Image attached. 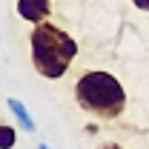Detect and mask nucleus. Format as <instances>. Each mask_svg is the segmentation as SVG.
<instances>
[{"label": "nucleus", "mask_w": 149, "mask_h": 149, "mask_svg": "<svg viewBox=\"0 0 149 149\" xmlns=\"http://www.w3.org/2000/svg\"><path fill=\"white\" fill-rule=\"evenodd\" d=\"M6 106H9V112H12V118L20 123V129H26V132H35V118H32V112L26 109V103L20 100V97H9L6 100Z\"/></svg>", "instance_id": "nucleus-4"}, {"label": "nucleus", "mask_w": 149, "mask_h": 149, "mask_svg": "<svg viewBox=\"0 0 149 149\" xmlns=\"http://www.w3.org/2000/svg\"><path fill=\"white\" fill-rule=\"evenodd\" d=\"M132 6H135L138 12H149V0H132Z\"/></svg>", "instance_id": "nucleus-6"}, {"label": "nucleus", "mask_w": 149, "mask_h": 149, "mask_svg": "<svg viewBox=\"0 0 149 149\" xmlns=\"http://www.w3.org/2000/svg\"><path fill=\"white\" fill-rule=\"evenodd\" d=\"M37 149H49V146H46V143H37Z\"/></svg>", "instance_id": "nucleus-9"}, {"label": "nucleus", "mask_w": 149, "mask_h": 149, "mask_svg": "<svg viewBox=\"0 0 149 149\" xmlns=\"http://www.w3.org/2000/svg\"><path fill=\"white\" fill-rule=\"evenodd\" d=\"M97 149H126V146H120L115 141H106V143H97Z\"/></svg>", "instance_id": "nucleus-7"}, {"label": "nucleus", "mask_w": 149, "mask_h": 149, "mask_svg": "<svg viewBox=\"0 0 149 149\" xmlns=\"http://www.w3.org/2000/svg\"><path fill=\"white\" fill-rule=\"evenodd\" d=\"M97 132V123H86V135H95Z\"/></svg>", "instance_id": "nucleus-8"}, {"label": "nucleus", "mask_w": 149, "mask_h": 149, "mask_svg": "<svg viewBox=\"0 0 149 149\" xmlns=\"http://www.w3.org/2000/svg\"><path fill=\"white\" fill-rule=\"evenodd\" d=\"M15 12L23 23L37 26V23H46V17L52 15V0H17Z\"/></svg>", "instance_id": "nucleus-3"}, {"label": "nucleus", "mask_w": 149, "mask_h": 149, "mask_svg": "<svg viewBox=\"0 0 149 149\" xmlns=\"http://www.w3.org/2000/svg\"><path fill=\"white\" fill-rule=\"evenodd\" d=\"M74 103L97 120H115L126 109V89L112 72L89 69L74 83Z\"/></svg>", "instance_id": "nucleus-2"}, {"label": "nucleus", "mask_w": 149, "mask_h": 149, "mask_svg": "<svg viewBox=\"0 0 149 149\" xmlns=\"http://www.w3.org/2000/svg\"><path fill=\"white\" fill-rule=\"evenodd\" d=\"M15 143H17V132H15V126L0 120V149H15Z\"/></svg>", "instance_id": "nucleus-5"}, {"label": "nucleus", "mask_w": 149, "mask_h": 149, "mask_svg": "<svg viewBox=\"0 0 149 149\" xmlns=\"http://www.w3.org/2000/svg\"><path fill=\"white\" fill-rule=\"evenodd\" d=\"M29 55L32 66L46 80H60L77 57V40L57 23H37L29 35Z\"/></svg>", "instance_id": "nucleus-1"}]
</instances>
